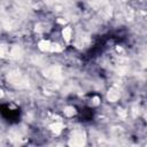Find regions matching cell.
I'll use <instances>...</instances> for the list:
<instances>
[{
  "label": "cell",
  "mask_w": 147,
  "mask_h": 147,
  "mask_svg": "<svg viewBox=\"0 0 147 147\" xmlns=\"http://www.w3.org/2000/svg\"><path fill=\"white\" fill-rule=\"evenodd\" d=\"M62 34H63L65 41H69L70 38H71V29H70V28H65V29H63Z\"/></svg>",
  "instance_id": "8"
},
{
  "label": "cell",
  "mask_w": 147,
  "mask_h": 147,
  "mask_svg": "<svg viewBox=\"0 0 147 147\" xmlns=\"http://www.w3.org/2000/svg\"><path fill=\"white\" fill-rule=\"evenodd\" d=\"M9 56H10L11 59H15V60L21 59V57H22V49H21L18 46H14V47L10 49Z\"/></svg>",
  "instance_id": "5"
},
{
  "label": "cell",
  "mask_w": 147,
  "mask_h": 147,
  "mask_svg": "<svg viewBox=\"0 0 147 147\" xmlns=\"http://www.w3.org/2000/svg\"><path fill=\"white\" fill-rule=\"evenodd\" d=\"M49 129H51L53 132H55L56 134H59V133L61 132V130L63 129V124L60 123V122H57V123H54V124L49 125Z\"/></svg>",
  "instance_id": "6"
},
{
  "label": "cell",
  "mask_w": 147,
  "mask_h": 147,
  "mask_svg": "<svg viewBox=\"0 0 147 147\" xmlns=\"http://www.w3.org/2000/svg\"><path fill=\"white\" fill-rule=\"evenodd\" d=\"M118 115H119L123 119L126 117V113H125V110H123V109H118Z\"/></svg>",
  "instance_id": "12"
},
{
  "label": "cell",
  "mask_w": 147,
  "mask_h": 147,
  "mask_svg": "<svg viewBox=\"0 0 147 147\" xmlns=\"http://www.w3.org/2000/svg\"><path fill=\"white\" fill-rule=\"evenodd\" d=\"M75 108H72V107H67V108H64V114L67 115V116H72V115H75Z\"/></svg>",
  "instance_id": "9"
},
{
  "label": "cell",
  "mask_w": 147,
  "mask_h": 147,
  "mask_svg": "<svg viewBox=\"0 0 147 147\" xmlns=\"http://www.w3.org/2000/svg\"><path fill=\"white\" fill-rule=\"evenodd\" d=\"M2 96H3V92H2V91H1V90H0V99H1V98H2Z\"/></svg>",
  "instance_id": "14"
},
{
  "label": "cell",
  "mask_w": 147,
  "mask_h": 147,
  "mask_svg": "<svg viewBox=\"0 0 147 147\" xmlns=\"http://www.w3.org/2000/svg\"><path fill=\"white\" fill-rule=\"evenodd\" d=\"M119 90H117L116 87H113V88H110L109 91H108V94H107V98H108V100L109 101H111V102H115V101H117L118 99H119Z\"/></svg>",
  "instance_id": "4"
},
{
  "label": "cell",
  "mask_w": 147,
  "mask_h": 147,
  "mask_svg": "<svg viewBox=\"0 0 147 147\" xmlns=\"http://www.w3.org/2000/svg\"><path fill=\"white\" fill-rule=\"evenodd\" d=\"M7 79L15 86L18 87H25L29 85V80L26 77H24L20 71H11L8 74Z\"/></svg>",
  "instance_id": "1"
},
{
  "label": "cell",
  "mask_w": 147,
  "mask_h": 147,
  "mask_svg": "<svg viewBox=\"0 0 147 147\" xmlns=\"http://www.w3.org/2000/svg\"><path fill=\"white\" fill-rule=\"evenodd\" d=\"M44 75L52 79H59V78H61V68L59 65L49 67L44 71Z\"/></svg>",
  "instance_id": "3"
},
{
  "label": "cell",
  "mask_w": 147,
  "mask_h": 147,
  "mask_svg": "<svg viewBox=\"0 0 147 147\" xmlns=\"http://www.w3.org/2000/svg\"><path fill=\"white\" fill-rule=\"evenodd\" d=\"M51 42L48 41V40H41L39 44H38V46H39V48L41 49V51H51Z\"/></svg>",
  "instance_id": "7"
},
{
  "label": "cell",
  "mask_w": 147,
  "mask_h": 147,
  "mask_svg": "<svg viewBox=\"0 0 147 147\" xmlns=\"http://www.w3.org/2000/svg\"><path fill=\"white\" fill-rule=\"evenodd\" d=\"M93 103H94V105H98V103H99V98H98V96H94V98H93Z\"/></svg>",
  "instance_id": "13"
},
{
  "label": "cell",
  "mask_w": 147,
  "mask_h": 147,
  "mask_svg": "<svg viewBox=\"0 0 147 147\" xmlns=\"http://www.w3.org/2000/svg\"><path fill=\"white\" fill-rule=\"evenodd\" d=\"M61 49H62V47L59 44H52L51 45V51L52 52H60Z\"/></svg>",
  "instance_id": "10"
},
{
  "label": "cell",
  "mask_w": 147,
  "mask_h": 147,
  "mask_svg": "<svg viewBox=\"0 0 147 147\" xmlns=\"http://www.w3.org/2000/svg\"><path fill=\"white\" fill-rule=\"evenodd\" d=\"M7 53V47L6 45H0V57H3Z\"/></svg>",
  "instance_id": "11"
},
{
  "label": "cell",
  "mask_w": 147,
  "mask_h": 147,
  "mask_svg": "<svg viewBox=\"0 0 147 147\" xmlns=\"http://www.w3.org/2000/svg\"><path fill=\"white\" fill-rule=\"evenodd\" d=\"M85 140H86L85 133L83 131H76L72 134L71 139L69 140V145L70 146H83L85 145Z\"/></svg>",
  "instance_id": "2"
}]
</instances>
